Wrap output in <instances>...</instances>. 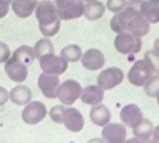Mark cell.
Returning <instances> with one entry per match:
<instances>
[{"label": "cell", "instance_id": "1", "mask_svg": "<svg viewBox=\"0 0 159 143\" xmlns=\"http://www.w3.org/2000/svg\"><path fill=\"white\" fill-rule=\"evenodd\" d=\"M110 27L117 34L126 32L136 38L144 37L149 33V23L131 4L112 17Z\"/></svg>", "mask_w": 159, "mask_h": 143}, {"label": "cell", "instance_id": "2", "mask_svg": "<svg viewBox=\"0 0 159 143\" xmlns=\"http://www.w3.org/2000/svg\"><path fill=\"white\" fill-rule=\"evenodd\" d=\"M35 17L38 20V26L41 33L46 37H53L58 33L61 27L54 3L51 2H41L35 8Z\"/></svg>", "mask_w": 159, "mask_h": 143}, {"label": "cell", "instance_id": "3", "mask_svg": "<svg viewBox=\"0 0 159 143\" xmlns=\"http://www.w3.org/2000/svg\"><path fill=\"white\" fill-rule=\"evenodd\" d=\"M57 15L59 20H70V19H76L84 15V9H85V3L80 2V0H57L54 3Z\"/></svg>", "mask_w": 159, "mask_h": 143}, {"label": "cell", "instance_id": "4", "mask_svg": "<svg viewBox=\"0 0 159 143\" xmlns=\"http://www.w3.org/2000/svg\"><path fill=\"white\" fill-rule=\"evenodd\" d=\"M81 93H82V88L80 85V83H77L76 80L68 79L59 84L57 89V98L63 105H72L81 96Z\"/></svg>", "mask_w": 159, "mask_h": 143}, {"label": "cell", "instance_id": "5", "mask_svg": "<svg viewBox=\"0 0 159 143\" xmlns=\"http://www.w3.org/2000/svg\"><path fill=\"white\" fill-rule=\"evenodd\" d=\"M114 46L117 52H120L123 55H135L140 51L143 43L140 38H136L130 33L125 32L116 36L114 41Z\"/></svg>", "mask_w": 159, "mask_h": 143}, {"label": "cell", "instance_id": "6", "mask_svg": "<svg viewBox=\"0 0 159 143\" xmlns=\"http://www.w3.org/2000/svg\"><path fill=\"white\" fill-rule=\"evenodd\" d=\"M39 66H41L43 74L58 76L66 72L68 67V62L61 56H57L53 53V55H46L39 58Z\"/></svg>", "mask_w": 159, "mask_h": 143}, {"label": "cell", "instance_id": "7", "mask_svg": "<svg viewBox=\"0 0 159 143\" xmlns=\"http://www.w3.org/2000/svg\"><path fill=\"white\" fill-rule=\"evenodd\" d=\"M124 80V72L117 67H109L101 71L97 76V86L102 90H110L120 85Z\"/></svg>", "mask_w": 159, "mask_h": 143}, {"label": "cell", "instance_id": "8", "mask_svg": "<svg viewBox=\"0 0 159 143\" xmlns=\"http://www.w3.org/2000/svg\"><path fill=\"white\" fill-rule=\"evenodd\" d=\"M47 108L41 101H30L22 112V118L29 126H35L46 118Z\"/></svg>", "mask_w": 159, "mask_h": 143}, {"label": "cell", "instance_id": "9", "mask_svg": "<svg viewBox=\"0 0 159 143\" xmlns=\"http://www.w3.org/2000/svg\"><path fill=\"white\" fill-rule=\"evenodd\" d=\"M152 70L148 67V65L144 61H136L134 62V65L131 66V69L128 72V80L129 83L134 86H144V84L148 81V79H150L152 75Z\"/></svg>", "mask_w": 159, "mask_h": 143}, {"label": "cell", "instance_id": "10", "mask_svg": "<svg viewBox=\"0 0 159 143\" xmlns=\"http://www.w3.org/2000/svg\"><path fill=\"white\" fill-rule=\"evenodd\" d=\"M102 139L106 143H124L126 141V129L120 123H109L102 129Z\"/></svg>", "mask_w": 159, "mask_h": 143}, {"label": "cell", "instance_id": "11", "mask_svg": "<svg viewBox=\"0 0 159 143\" xmlns=\"http://www.w3.org/2000/svg\"><path fill=\"white\" fill-rule=\"evenodd\" d=\"M59 79L54 75L48 74H41L38 77V88L41 89L43 95L48 99L57 98V89L59 86Z\"/></svg>", "mask_w": 159, "mask_h": 143}, {"label": "cell", "instance_id": "12", "mask_svg": "<svg viewBox=\"0 0 159 143\" xmlns=\"http://www.w3.org/2000/svg\"><path fill=\"white\" fill-rule=\"evenodd\" d=\"M120 119H121V122L125 126H128V127L134 129L136 126H139L142 123V120L144 119V117H143V113H142L140 109H139L138 105L128 104L121 109Z\"/></svg>", "mask_w": 159, "mask_h": 143}, {"label": "cell", "instance_id": "13", "mask_svg": "<svg viewBox=\"0 0 159 143\" xmlns=\"http://www.w3.org/2000/svg\"><path fill=\"white\" fill-rule=\"evenodd\" d=\"M81 62L85 69L90 71H96V70H100L105 65V56L102 55L101 51H98L96 48H91L82 55Z\"/></svg>", "mask_w": 159, "mask_h": 143}, {"label": "cell", "instance_id": "14", "mask_svg": "<svg viewBox=\"0 0 159 143\" xmlns=\"http://www.w3.org/2000/svg\"><path fill=\"white\" fill-rule=\"evenodd\" d=\"M4 69H5L8 77L15 81V83H23L28 76V67L20 62H18V61H15L11 57L5 62Z\"/></svg>", "mask_w": 159, "mask_h": 143}, {"label": "cell", "instance_id": "15", "mask_svg": "<svg viewBox=\"0 0 159 143\" xmlns=\"http://www.w3.org/2000/svg\"><path fill=\"white\" fill-rule=\"evenodd\" d=\"M63 124L71 132H80L85 126L84 115L76 108H66L63 115Z\"/></svg>", "mask_w": 159, "mask_h": 143}, {"label": "cell", "instance_id": "16", "mask_svg": "<svg viewBox=\"0 0 159 143\" xmlns=\"http://www.w3.org/2000/svg\"><path fill=\"white\" fill-rule=\"evenodd\" d=\"M80 98H81L82 103L95 107L101 104V101L104 100V90L97 85H89L85 89H82Z\"/></svg>", "mask_w": 159, "mask_h": 143}, {"label": "cell", "instance_id": "17", "mask_svg": "<svg viewBox=\"0 0 159 143\" xmlns=\"http://www.w3.org/2000/svg\"><path fill=\"white\" fill-rule=\"evenodd\" d=\"M140 15L150 24L159 23V2H143L139 7Z\"/></svg>", "mask_w": 159, "mask_h": 143}, {"label": "cell", "instance_id": "18", "mask_svg": "<svg viewBox=\"0 0 159 143\" xmlns=\"http://www.w3.org/2000/svg\"><path fill=\"white\" fill-rule=\"evenodd\" d=\"M90 119H91V122L95 126L105 127L106 124L110 123L111 113H110V110H109V108L106 105L98 104V105H95L90 110Z\"/></svg>", "mask_w": 159, "mask_h": 143}, {"label": "cell", "instance_id": "19", "mask_svg": "<svg viewBox=\"0 0 159 143\" xmlns=\"http://www.w3.org/2000/svg\"><path fill=\"white\" fill-rule=\"evenodd\" d=\"M32 96L33 94L30 89L25 85H18L13 88L9 94V99L15 105H28L32 101Z\"/></svg>", "mask_w": 159, "mask_h": 143}, {"label": "cell", "instance_id": "20", "mask_svg": "<svg viewBox=\"0 0 159 143\" xmlns=\"http://www.w3.org/2000/svg\"><path fill=\"white\" fill-rule=\"evenodd\" d=\"M38 3L34 0H16L11 3V9L19 18H28L33 12H35Z\"/></svg>", "mask_w": 159, "mask_h": 143}, {"label": "cell", "instance_id": "21", "mask_svg": "<svg viewBox=\"0 0 159 143\" xmlns=\"http://www.w3.org/2000/svg\"><path fill=\"white\" fill-rule=\"evenodd\" d=\"M11 58H14L15 61H18V62H20V64H23L24 66L28 67L34 62L35 55H34V51H33L32 47H29L27 45H23V46L18 47L14 51Z\"/></svg>", "mask_w": 159, "mask_h": 143}, {"label": "cell", "instance_id": "22", "mask_svg": "<svg viewBox=\"0 0 159 143\" xmlns=\"http://www.w3.org/2000/svg\"><path fill=\"white\" fill-rule=\"evenodd\" d=\"M105 13V5L101 2H87L85 3L84 15L90 20H96L101 18Z\"/></svg>", "mask_w": 159, "mask_h": 143}, {"label": "cell", "instance_id": "23", "mask_svg": "<svg viewBox=\"0 0 159 143\" xmlns=\"http://www.w3.org/2000/svg\"><path fill=\"white\" fill-rule=\"evenodd\" d=\"M61 57L67 62H77L82 57V51L77 45H68L61 50Z\"/></svg>", "mask_w": 159, "mask_h": 143}, {"label": "cell", "instance_id": "24", "mask_svg": "<svg viewBox=\"0 0 159 143\" xmlns=\"http://www.w3.org/2000/svg\"><path fill=\"white\" fill-rule=\"evenodd\" d=\"M154 127L149 119H143L142 123L134 128V136L138 139H149V137L153 134Z\"/></svg>", "mask_w": 159, "mask_h": 143}, {"label": "cell", "instance_id": "25", "mask_svg": "<svg viewBox=\"0 0 159 143\" xmlns=\"http://www.w3.org/2000/svg\"><path fill=\"white\" fill-rule=\"evenodd\" d=\"M33 51H34L35 57L39 60L41 57H43L46 55H53L54 47H53L52 42H51L48 38H43V39H39L38 42L35 43Z\"/></svg>", "mask_w": 159, "mask_h": 143}, {"label": "cell", "instance_id": "26", "mask_svg": "<svg viewBox=\"0 0 159 143\" xmlns=\"http://www.w3.org/2000/svg\"><path fill=\"white\" fill-rule=\"evenodd\" d=\"M144 91L150 98L159 96V75H154L144 84Z\"/></svg>", "mask_w": 159, "mask_h": 143}, {"label": "cell", "instance_id": "27", "mask_svg": "<svg viewBox=\"0 0 159 143\" xmlns=\"http://www.w3.org/2000/svg\"><path fill=\"white\" fill-rule=\"evenodd\" d=\"M144 62L152 70V72H159V53L154 50L147 51L144 55Z\"/></svg>", "mask_w": 159, "mask_h": 143}, {"label": "cell", "instance_id": "28", "mask_svg": "<svg viewBox=\"0 0 159 143\" xmlns=\"http://www.w3.org/2000/svg\"><path fill=\"white\" fill-rule=\"evenodd\" d=\"M66 108L63 105H56L49 110V117L54 123H63V115H65Z\"/></svg>", "mask_w": 159, "mask_h": 143}, {"label": "cell", "instance_id": "29", "mask_svg": "<svg viewBox=\"0 0 159 143\" xmlns=\"http://www.w3.org/2000/svg\"><path fill=\"white\" fill-rule=\"evenodd\" d=\"M128 5V2H119V0H109V2L106 3V7L111 10V12H114L115 14H117V13H120L121 10H124L125 9V7Z\"/></svg>", "mask_w": 159, "mask_h": 143}, {"label": "cell", "instance_id": "30", "mask_svg": "<svg viewBox=\"0 0 159 143\" xmlns=\"http://www.w3.org/2000/svg\"><path fill=\"white\" fill-rule=\"evenodd\" d=\"M10 58V48L7 43L0 42V64L2 62H7Z\"/></svg>", "mask_w": 159, "mask_h": 143}, {"label": "cell", "instance_id": "31", "mask_svg": "<svg viewBox=\"0 0 159 143\" xmlns=\"http://www.w3.org/2000/svg\"><path fill=\"white\" fill-rule=\"evenodd\" d=\"M10 8V2L8 0H0V18H4Z\"/></svg>", "mask_w": 159, "mask_h": 143}, {"label": "cell", "instance_id": "32", "mask_svg": "<svg viewBox=\"0 0 159 143\" xmlns=\"http://www.w3.org/2000/svg\"><path fill=\"white\" fill-rule=\"evenodd\" d=\"M8 100H9V93L7 91V89L0 86V107L5 105V103Z\"/></svg>", "mask_w": 159, "mask_h": 143}, {"label": "cell", "instance_id": "33", "mask_svg": "<svg viewBox=\"0 0 159 143\" xmlns=\"http://www.w3.org/2000/svg\"><path fill=\"white\" fill-rule=\"evenodd\" d=\"M152 136H153V141H152V143H159V126H157V127L154 128Z\"/></svg>", "mask_w": 159, "mask_h": 143}, {"label": "cell", "instance_id": "34", "mask_svg": "<svg viewBox=\"0 0 159 143\" xmlns=\"http://www.w3.org/2000/svg\"><path fill=\"white\" fill-rule=\"evenodd\" d=\"M124 143H143V139H138V138H130V139H128V141H125Z\"/></svg>", "mask_w": 159, "mask_h": 143}, {"label": "cell", "instance_id": "35", "mask_svg": "<svg viewBox=\"0 0 159 143\" xmlns=\"http://www.w3.org/2000/svg\"><path fill=\"white\" fill-rule=\"evenodd\" d=\"M87 143H106L102 138H92V139H90Z\"/></svg>", "mask_w": 159, "mask_h": 143}, {"label": "cell", "instance_id": "36", "mask_svg": "<svg viewBox=\"0 0 159 143\" xmlns=\"http://www.w3.org/2000/svg\"><path fill=\"white\" fill-rule=\"evenodd\" d=\"M154 51H157L159 53V38L155 39V42H154Z\"/></svg>", "mask_w": 159, "mask_h": 143}, {"label": "cell", "instance_id": "37", "mask_svg": "<svg viewBox=\"0 0 159 143\" xmlns=\"http://www.w3.org/2000/svg\"><path fill=\"white\" fill-rule=\"evenodd\" d=\"M143 143H152V141H149V139H143Z\"/></svg>", "mask_w": 159, "mask_h": 143}, {"label": "cell", "instance_id": "38", "mask_svg": "<svg viewBox=\"0 0 159 143\" xmlns=\"http://www.w3.org/2000/svg\"><path fill=\"white\" fill-rule=\"evenodd\" d=\"M158 105H159V96H158Z\"/></svg>", "mask_w": 159, "mask_h": 143}]
</instances>
